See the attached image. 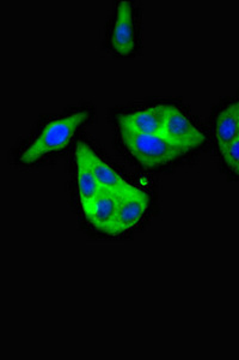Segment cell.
I'll return each instance as SVG.
<instances>
[{"mask_svg":"<svg viewBox=\"0 0 239 360\" xmlns=\"http://www.w3.org/2000/svg\"><path fill=\"white\" fill-rule=\"evenodd\" d=\"M93 117V107L84 105L49 118L18 148L15 164L20 168L36 167L64 152Z\"/></svg>","mask_w":239,"mask_h":360,"instance_id":"cell-1","label":"cell"},{"mask_svg":"<svg viewBox=\"0 0 239 360\" xmlns=\"http://www.w3.org/2000/svg\"><path fill=\"white\" fill-rule=\"evenodd\" d=\"M120 142L137 164L149 169L170 167L189 153L171 143L161 134L144 135L120 131Z\"/></svg>","mask_w":239,"mask_h":360,"instance_id":"cell-2","label":"cell"},{"mask_svg":"<svg viewBox=\"0 0 239 360\" xmlns=\"http://www.w3.org/2000/svg\"><path fill=\"white\" fill-rule=\"evenodd\" d=\"M165 118V103H156L120 112L116 115L118 130L144 135H162Z\"/></svg>","mask_w":239,"mask_h":360,"instance_id":"cell-5","label":"cell"},{"mask_svg":"<svg viewBox=\"0 0 239 360\" xmlns=\"http://www.w3.org/2000/svg\"><path fill=\"white\" fill-rule=\"evenodd\" d=\"M227 167L239 174V137L221 153Z\"/></svg>","mask_w":239,"mask_h":360,"instance_id":"cell-11","label":"cell"},{"mask_svg":"<svg viewBox=\"0 0 239 360\" xmlns=\"http://www.w3.org/2000/svg\"><path fill=\"white\" fill-rule=\"evenodd\" d=\"M108 49L116 57L128 58L140 47L139 11L132 1H118L108 32Z\"/></svg>","mask_w":239,"mask_h":360,"instance_id":"cell-3","label":"cell"},{"mask_svg":"<svg viewBox=\"0 0 239 360\" xmlns=\"http://www.w3.org/2000/svg\"><path fill=\"white\" fill-rule=\"evenodd\" d=\"M118 196L110 193L106 188H102L101 193L93 200V203L84 209L86 220L98 232L111 236L115 217L118 210Z\"/></svg>","mask_w":239,"mask_h":360,"instance_id":"cell-8","label":"cell"},{"mask_svg":"<svg viewBox=\"0 0 239 360\" xmlns=\"http://www.w3.org/2000/svg\"><path fill=\"white\" fill-rule=\"evenodd\" d=\"M76 166H77L78 196L81 201V209L88 208L93 200L102 191V186L93 174V169L86 162L84 156L76 150Z\"/></svg>","mask_w":239,"mask_h":360,"instance_id":"cell-10","label":"cell"},{"mask_svg":"<svg viewBox=\"0 0 239 360\" xmlns=\"http://www.w3.org/2000/svg\"><path fill=\"white\" fill-rule=\"evenodd\" d=\"M238 103H239V101H238Z\"/></svg>","mask_w":239,"mask_h":360,"instance_id":"cell-12","label":"cell"},{"mask_svg":"<svg viewBox=\"0 0 239 360\" xmlns=\"http://www.w3.org/2000/svg\"><path fill=\"white\" fill-rule=\"evenodd\" d=\"M239 137V103H230L217 115L214 139L220 154Z\"/></svg>","mask_w":239,"mask_h":360,"instance_id":"cell-9","label":"cell"},{"mask_svg":"<svg viewBox=\"0 0 239 360\" xmlns=\"http://www.w3.org/2000/svg\"><path fill=\"white\" fill-rule=\"evenodd\" d=\"M77 150L84 156V159L89 164L90 168L93 169V174L98 180L102 188H106L118 197L126 196V195L138 191L139 188H134L133 185L127 183L126 180L123 179L118 172H115L106 161H103L95 153L89 144L79 142Z\"/></svg>","mask_w":239,"mask_h":360,"instance_id":"cell-7","label":"cell"},{"mask_svg":"<svg viewBox=\"0 0 239 360\" xmlns=\"http://www.w3.org/2000/svg\"><path fill=\"white\" fill-rule=\"evenodd\" d=\"M151 209V198L142 190L118 197V210L111 237H120L140 226Z\"/></svg>","mask_w":239,"mask_h":360,"instance_id":"cell-6","label":"cell"},{"mask_svg":"<svg viewBox=\"0 0 239 360\" xmlns=\"http://www.w3.org/2000/svg\"><path fill=\"white\" fill-rule=\"evenodd\" d=\"M162 135L171 143L191 152L205 142V136L177 103H165Z\"/></svg>","mask_w":239,"mask_h":360,"instance_id":"cell-4","label":"cell"}]
</instances>
